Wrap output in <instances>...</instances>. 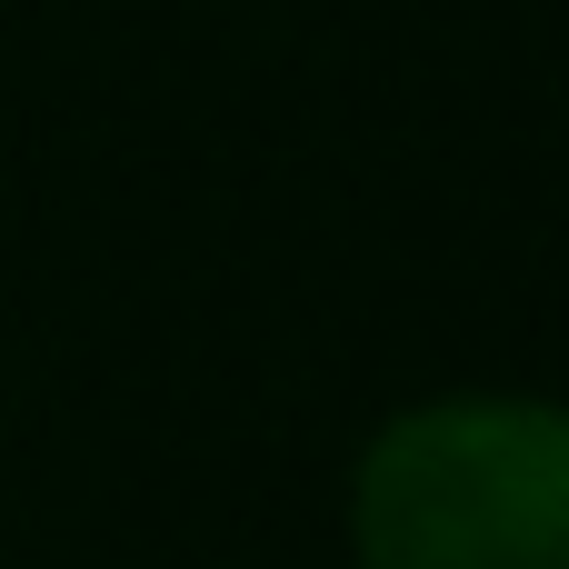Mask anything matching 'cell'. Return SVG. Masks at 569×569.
Masks as SVG:
<instances>
[{"mask_svg": "<svg viewBox=\"0 0 569 569\" xmlns=\"http://www.w3.org/2000/svg\"><path fill=\"white\" fill-rule=\"evenodd\" d=\"M360 569H569V420L530 390L410 400L350 470Z\"/></svg>", "mask_w": 569, "mask_h": 569, "instance_id": "1", "label": "cell"}]
</instances>
